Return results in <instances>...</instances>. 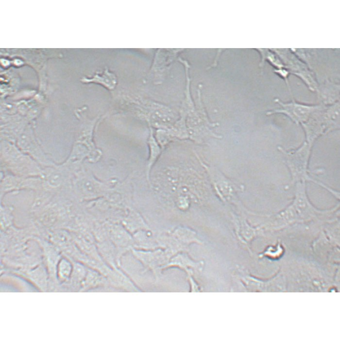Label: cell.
Returning a JSON list of instances; mask_svg holds the SVG:
<instances>
[{
    "label": "cell",
    "instance_id": "52a82bcc",
    "mask_svg": "<svg viewBox=\"0 0 340 340\" xmlns=\"http://www.w3.org/2000/svg\"><path fill=\"white\" fill-rule=\"evenodd\" d=\"M150 128L149 136L148 138L147 143L149 148L150 155L147 167V175L150 170L161 153V148L153 135V130Z\"/></svg>",
    "mask_w": 340,
    "mask_h": 340
},
{
    "label": "cell",
    "instance_id": "277c9868",
    "mask_svg": "<svg viewBox=\"0 0 340 340\" xmlns=\"http://www.w3.org/2000/svg\"><path fill=\"white\" fill-rule=\"evenodd\" d=\"M183 49H159L156 54L151 69L154 74L155 83L158 84L162 80L164 73L170 66L177 54Z\"/></svg>",
    "mask_w": 340,
    "mask_h": 340
},
{
    "label": "cell",
    "instance_id": "3957f363",
    "mask_svg": "<svg viewBox=\"0 0 340 340\" xmlns=\"http://www.w3.org/2000/svg\"><path fill=\"white\" fill-rule=\"evenodd\" d=\"M312 146L305 141L298 149L286 151L278 147L285 156L287 166L290 171L293 182H305L312 181L308 175V164Z\"/></svg>",
    "mask_w": 340,
    "mask_h": 340
},
{
    "label": "cell",
    "instance_id": "6da1fadb",
    "mask_svg": "<svg viewBox=\"0 0 340 340\" xmlns=\"http://www.w3.org/2000/svg\"><path fill=\"white\" fill-rule=\"evenodd\" d=\"M119 101L127 111L146 122L149 127L168 130L175 122L172 110L161 103L130 93L120 94Z\"/></svg>",
    "mask_w": 340,
    "mask_h": 340
},
{
    "label": "cell",
    "instance_id": "9c48e42d",
    "mask_svg": "<svg viewBox=\"0 0 340 340\" xmlns=\"http://www.w3.org/2000/svg\"><path fill=\"white\" fill-rule=\"evenodd\" d=\"M323 116L328 133L340 129V118L339 106L336 105L329 109L326 112L323 113Z\"/></svg>",
    "mask_w": 340,
    "mask_h": 340
},
{
    "label": "cell",
    "instance_id": "7a4b0ae2",
    "mask_svg": "<svg viewBox=\"0 0 340 340\" xmlns=\"http://www.w3.org/2000/svg\"><path fill=\"white\" fill-rule=\"evenodd\" d=\"M296 188L293 202L277 216V219L289 222L306 221L328 212L319 210L311 204L306 195L305 182L297 183Z\"/></svg>",
    "mask_w": 340,
    "mask_h": 340
},
{
    "label": "cell",
    "instance_id": "8992f818",
    "mask_svg": "<svg viewBox=\"0 0 340 340\" xmlns=\"http://www.w3.org/2000/svg\"><path fill=\"white\" fill-rule=\"evenodd\" d=\"M112 279L114 286L127 292H141V290L120 269L112 271Z\"/></svg>",
    "mask_w": 340,
    "mask_h": 340
},
{
    "label": "cell",
    "instance_id": "ba28073f",
    "mask_svg": "<svg viewBox=\"0 0 340 340\" xmlns=\"http://www.w3.org/2000/svg\"><path fill=\"white\" fill-rule=\"evenodd\" d=\"M85 81L88 82H93L100 83L110 90L114 89L117 84V78L116 75L108 70L105 71L102 75L97 74L92 78L86 79Z\"/></svg>",
    "mask_w": 340,
    "mask_h": 340
},
{
    "label": "cell",
    "instance_id": "5b68a950",
    "mask_svg": "<svg viewBox=\"0 0 340 340\" xmlns=\"http://www.w3.org/2000/svg\"><path fill=\"white\" fill-rule=\"evenodd\" d=\"M283 109L271 111L267 115L282 113L288 116L297 125H302L306 122L312 115L317 110L315 106H310L296 103L282 104Z\"/></svg>",
    "mask_w": 340,
    "mask_h": 340
}]
</instances>
